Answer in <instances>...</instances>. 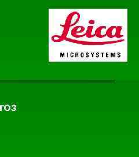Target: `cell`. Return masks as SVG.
<instances>
[{"mask_svg": "<svg viewBox=\"0 0 139 157\" xmlns=\"http://www.w3.org/2000/svg\"><path fill=\"white\" fill-rule=\"evenodd\" d=\"M80 15L77 12H74L69 14L67 17L66 21V26H67L68 28L72 26L75 25L76 23H77L78 21L79 20Z\"/></svg>", "mask_w": 139, "mask_h": 157, "instance_id": "1", "label": "cell"}, {"mask_svg": "<svg viewBox=\"0 0 139 157\" xmlns=\"http://www.w3.org/2000/svg\"><path fill=\"white\" fill-rule=\"evenodd\" d=\"M84 32L85 28L83 26H76L72 29L71 30V35L74 37L80 38L85 35V33H83Z\"/></svg>", "mask_w": 139, "mask_h": 157, "instance_id": "2", "label": "cell"}, {"mask_svg": "<svg viewBox=\"0 0 139 157\" xmlns=\"http://www.w3.org/2000/svg\"><path fill=\"white\" fill-rule=\"evenodd\" d=\"M106 26H100L95 30V36L99 38H103L106 37Z\"/></svg>", "mask_w": 139, "mask_h": 157, "instance_id": "3", "label": "cell"}, {"mask_svg": "<svg viewBox=\"0 0 139 157\" xmlns=\"http://www.w3.org/2000/svg\"><path fill=\"white\" fill-rule=\"evenodd\" d=\"M116 26H111L106 30V34L109 38H113L115 37L117 32Z\"/></svg>", "mask_w": 139, "mask_h": 157, "instance_id": "4", "label": "cell"}, {"mask_svg": "<svg viewBox=\"0 0 139 157\" xmlns=\"http://www.w3.org/2000/svg\"><path fill=\"white\" fill-rule=\"evenodd\" d=\"M85 36L88 38H92L95 36V31L93 30V26H88L85 33Z\"/></svg>", "mask_w": 139, "mask_h": 157, "instance_id": "5", "label": "cell"}, {"mask_svg": "<svg viewBox=\"0 0 139 157\" xmlns=\"http://www.w3.org/2000/svg\"><path fill=\"white\" fill-rule=\"evenodd\" d=\"M122 27H120V26H118L117 28V32H116V35H115V37L117 38H121L123 37V34H121L122 32Z\"/></svg>", "mask_w": 139, "mask_h": 157, "instance_id": "6", "label": "cell"}, {"mask_svg": "<svg viewBox=\"0 0 139 157\" xmlns=\"http://www.w3.org/2000/svg\"><path fill=\"white\" fill-rule=\"evenodd\" d=\"M52 40L53 41H61L63 40V38L62 36H53L52 37Z\"/></svg>", "mask_w": 139, "mask_h": 157, "instance_id": "7", "label": "cell"}, {"mask_svg": "<svg viewBox=\"0 0 139 157\" xmlns=\"http://www.w3.org/2000/svg\"><path fill=\"white\" fill-rule=\"evenodd\" d=\"M89 22L90 24H94L95 23V21L94 20H90V21H89Z\"/></svg>", "mask_w": 139, "mask_h": 157, "instance_id": "8", "label": "cell"}]
</instances>
